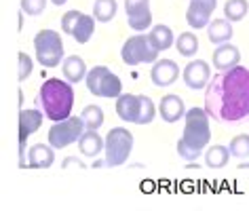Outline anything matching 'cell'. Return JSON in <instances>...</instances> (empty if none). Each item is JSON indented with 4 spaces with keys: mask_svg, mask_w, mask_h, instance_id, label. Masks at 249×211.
<instances>
[{
    "mask_svg": "<svg viewBox=\"0 0 249 211\" xmlns=\"http://www.w3.org/2000/svg\"><path fill=\"white\" fill-rule=\"evenodd\" d=\"M51 2L55 4V7H61V4H66V2H68V0H51Z\"/></svg>",
    "mask_w": 249,
    "mask_h": 211,
    "instance_id": "cell-33",
    "label": "cell"
},
{
    "mask_svg": "<svg viewBox=\"0 0 249 211\" xmlns=\"http://www.w3.org/2000/svg\"><path fill=\"white\" fill-rule=\"evenodd\" d=\"M249 11V4L247 0H226V4H224V17L232 23V21H241L243 17L247 15Z\"/></svg>",
    "mask_w": 249,
    "mask_h": 211,
    "instance_id": "cell-26",
    "label": "cell"
},
{
    "mask_svg": "<svg viewBox=\"0 0 249 211\" xmlns=\"http://www.w3.org/2000/svg\"><path fill=\"white\" fill-rule=\"evenodd\" d=\"M87 89L95 97H121L123 95V83L108 66H95L91 68L85 78Z\"/></svg>",
    "mask_w": 249,
    "mask_h": 211,
    "instance_id": "cell-6",
    "label": "cell"
},
{
    "mask_svg": "<svg viewBox=\"0 0 249 211\" xmlns=\"http://www.w3.org/2000/svg\"><path fill=\"white\" fill-rule=\"evenodd\" d=\"M42 119H45V112L38 108H28V110H21L19 112V157H21L23 169H26V160H23V154H26V140L40 129Z\"/></svg>",
    "mask_w": 249,
    "mask_h": 211,
    "instance_id": "cell-9",
    "label": "cell"
},
{
    "mask_svg": "<svg viewBox=\"0 0 249 211\" xmlns=\"http://www.w3.org/2000/svg\"><path fill=\"white\" fill-rule=\"evenodd\" d=\"M36 59L42 68H57L64 57V40L55 30H40L34 36Z\"/></svg>",
    "mask_w": 249,
    "mask_h": 211,
    "instance_id": "cell-5",
    "label": "cell"
},
{
    "mask_svg": "<svg viewBox=\"0 0 249 211\" xmlns=\"http://www.w3.org/2000/svg\"><path fill=\"white\" fill-rule=\"evenodd\" d=\"M159 112H160V119H163L165 123H178L179 119H184L188 110H186L182 97L176 95V93H169V95H165L163 99H160Z\"/></svg>",
    "mask_w": 249,
    "mask_h": 211,
    "instance_id": "cell-15",
    "label": "cell"
},
{
    "mask_svg": "<svg viewBox=\"0 0 249 211\" xmlns=\"http://www.w3.org/2000/svg\"><path fill=\"white\" fill-rule=\"evenodd\" d=\"M19 4H21V13H26L28 17H38L47 9V0H21Z\"/></svg>",
    "mask_w": 249,
    "mask_h": 211,
    "instance_id": "cell-29",
    "label": "cell"
},
{
    "mask_svg": "<svg viewBox=\"0 0 249 211\" xmlns=\"http://www.w3.org/2000/svg\"><path fill=\"white\" fill-rule=\"evenodd\" d=\"M104 146H106V140H102V135H99L95 129H87L83 133V138L78 140L80 152H83L85 157H91V158L99 157V154L104 152Z\"/></svg>",
    "mask_w": 249,
    "mask_h": 211,
    "instance_id": "cell-19",
    "label": "cell"
},
{
    "mask_svg": "<svg viewBox=\"0 0 249 211\" xmlns=\"http://www.w3.org/2000/svg\"><path fill=\"white\" fill-rule=\"evenodd\" d=\"M217 7V0H190L188 11H186V21H188L190 28L201 30L209 26L211 13Z\"/></svg>",
    "mask_w": 249,
    "mask_h": 211,
    "instance_id": "cell-12",
    "label": "cell"
},
{
    "mask_svg": "<svg viewBox=\"0 0 249 211\" xmlns=\"http://www.w3.org/2000/svg\"><path fill=\"white\" fill-rule=\"evenodd\" d=\"M239 169H243V171H245V169H249V165H245V163H241V165H239Z\"/></svg>",
    "mask_w": 249,
    "mask_h": 211,
    "instance_id": "cell-34",
    "label": "cell"
},
{
    "mask_svg": "<svg viewBox=\"0 0 249 211\" xmlns=\"http://www.w3.org/2000/svg\"><path fill=\"white\" fill-rule=\"evenodd\" d=\"M80 15H83L80 11H68V13L61 17V30H64V34L72 36V30H74V26H76V21H78Z\"/></svg>",
    "mask_w": 249,
    "mask_h": 211,
    "instance_id": "cell-30",
    "label": "cell"
},
{
    "mask_svg": "<svg viewBox=\"0 0 249 211\" xmlns=\"http://www.w3.org/2000/svg\"><path fill=\"white\" fill-rule=\"evenodd\" d=\"M148 38H150L152 47L157 49V51H167L173 42H176V38H173V32L169 26H165V23H159V26H154L150 30V34H148Z\"/></svg>",
    "mask_w": 249,
    "mask_h": 211,
    "instance_id": "cell-20",
    "label": "cell"
},
{
    "mask_svg": "<svg viewBox=\"0 0 249 211\" xmlns=\"http://www.w3.org/2000/svg\"><path fill=\"white\" fill-rule=\"evenodd\" d=\"M17 59H19V80H26L32 74V59L26 53H19Z\"/></svg>",
    "mask_w": 249,
    "mask_h": 211,
    "instance_id": "cell-31",
    "label": "cell"
},
{
    "mask_svg": "<svg viewBox=\"0 0 249 211\" xmlns=\"http://www.w3.org/2000/svg\"><path fill=\"white\" fill-rule=\"evenodd\" d=\"M182 78H184V83L188 89H205V87L209 85V80H211V68L207 61H203V59H195V61H190L188 66L184 68V74H182Z\"/></svg>",
    "mask_w": 249,
    "mask_h": 211,
    "instance_id": "cell-13",
    "label": "cell"
},
{
    "mask_svg": "<svg viewBox=\"0 0 249 211\" xmlns=\"http://www.w3.org/2000/svg\"><path fill=\"white\" fill-rule=\"evenodd\" d=\"M228 158H230V150L226 146L215 144L205 150V165H207L209 169H222V167H226Z\"/></svg>",
    "mask_w": 249,
    "mask_h": 211,
    "instance_id": "cell-23",
    "label": "cell"
},
{
    "mask_svg": "<svg viewBox=\"0 0 249 211\" xmlns=\"http://www.w3.org/2000/svg\"><path fill=\"white\" fill-rule=\"evenodd\" d=\"M85 121L83 116H70L66 121H59V123H53L51 129H49V144H51L55 150H61V148H68L74 141H78L85 133Z\"/></svg>",
    "mask_w": 249,
    "mask_h": 211,
    "instance_id": "cell-8",
    "label": "cell"
},
{
    "mask_svg": "<svg viewBox=\"0 0 249 211\" xmlns=\"http://www.w3.org/2000/svg\"><path fill=\"white\" fill-rule=\"evenodd\" d=\"M80 116H83L87 129H95L97 131V129L104 125V110L99 108V106H87Z\"/></svg>",
    "mask_w": 249,
    "mask_h": 211,
    "instance_id": "cell-27",
    "label": "cell"
},
{
    "mask_svg": "<svg viewBox=\"0 0 249 211\" xmlns=\"http://www.w3.org/2000/svg\"><path fill=\"white\" fill-rule=\"evenodd\" d=\"M179 68L173 59H157L150 70V78L154 87H169L178 80Z\"/></svg>",
    "mask_w": 249,
    "mask_h": 211,
    "instance_id": "cell-14",
    "label": "cell"
},
{
    "mask_svg": "<svg viewBox=\"0 0 249 211\" xmlns=\"http://www.w3.org/2000/svg\"><path fill=\"white\" fill-rule=\"evenodd\" d=\"M207 36L213 45H224L232 36V26H230L228 19H213L207 26Z\"/></svg>",
    "mask_w": 249,
    "mask_h": 211,
    "instance_id": "cell-21",
    "label": "cell"
},
{
    "mask_svg": "<svg viewBox=\"0 0 249 211\" xmlns=\"http://www.w3.org/2000/svg\"><path fill=\"white\" fill-rule=\"evenodd\" d=\"M38 106L49 121L59 123L72 116L74 108V89L72 83L61 78H47L38 91Z\"/></svg>",
    "mask_w": 249,
    "mask_h": 211,
    "instance_id": "cell-3",
    "label": "cell"
},
{
    "mask_svg": "<svg viewBox=\"0 0 249 211\" xmlns=\"http://www.w3.org/2000/svg\"><path fill=\"white\" fill-rule=\"evenodd\" d=\"M116 114L121 116L124 123H142V114H144V95H131V93H123L116 97Z\"/></svg>",
    "mask_w": 249,
    "mask_h": 211,
    "instance_id": "cell-11",
    "label": "cell"
},
{
    "mask_svg": "<svg viewBox=\"0 0 249 211\" xmlns=\"http://www.w3.org/2000/svg\"><path fill=\"white\" fill-rule=\"evenodd\" d=\"M133 150V133L124 127H114L106 135V146H104V165L108 167H121L127 163Z\"/></svg>",
    "mask_w": 249,
    "mask_h": 211,
    "instance_id": "cell-4",
    "label": "cell"
},
{
    "mask_svg": "<svg viewBox=\"0 0 249 211\" xmlns=\"http://www.w3.org/2000/svg\"><path fill=\"white\" fill-rule=\"evenodd\" d=\"M124 11H127V23L135 32H144L152 26L150 13V0H124Z\"/></svg>",
    "mask_w": 249,
    "mask_h": 211,
    "instance_id": "cell-10",
    "label": "cell"
},
{
    "mask_svg": "<svg viewBox=\"0 0 249 211\" xmlns=\"http://www.w3.org/2000/svg\"><path fill=\"white\" fill-rule=\"evenodd\" d=\"M228 150H230V157H236V158L249 157V135H236V138H232Z\"/></svg>",
    "mask_w": 249,
    "mask_h": 211,
    "instance_id": "cell-28",
    "label": "cell"
},
{
    "mask_svg": "<svg viewBox=\"0 0 249 211\" xmlns=\"http://www.w3.org/2000/svg\"><path fill=\"white\" fill-rule=\"evenodd\" d=\"M116 11H118L116 0H95V4H93V17H95V21L102 23L114 19Z\"/></svg>",
    "mask_w": 249,
    "mask_h": 211,
    "instance_id": "cell-24",
    "label": "cell"
},
{
    "mask_svg": "<svg viewBox=\"0 0 249 211\" xmlns=\"http://www.w3.org/2000/svg\"><path fill=\"white\" fill-rule=\"evenodd\" d=\"M55 148L49 144H34L28 150V167L30 169H49L55 163Z\"/></svg>",
    "mask_w": 249,
    "mask_h": 211,
    "instance_id": "cell-17",
    "label": "cell"
},
{
    "mask_svg": "<svg viewBox=\"0 0 249 211\" xmlns=\"http://www.w3.org/2000/svg\"><path fill=\"white\" fill-rule=\"evenodd\" d=\"M176 49H178L179 55H184V57H192V55L198 51V38H196V34L182 32V34L178 36V40H176Z\"/></svg>",
    "mask_w": 249,
    "mask_h": 211,
    "instance_id": "cell-25",
    "label": "cell"
},
{
    "mask_svg": "<svg viewBox=\"0 0 249 211\" xmlns=\"http://www.w3.org/2000/svg\"><path fill=\"white\" fill-rule=\"evenodd\" d=\"M205 110L217 123H239L249 116V70L234 66L217 72L205 87Z\"/></svg>",
    "mask_w": 249,
    "mask_h": 211,
    "instance_id": "cell-1",
    "label": "cell"
},
{
    "mask_svg": "<svg viewBox=\"0 0 249 211\" xmlns=\"http://www.w3.org/2000/svg\"><path fill=\"white\" fill-rule=\"evenodd\" d=\"M121 57L127 66H140V64H154L159 57V51L152 47L150 38L146 34H135L123 42Z\"/></svg>",
    "mask_w": 249,
    "mask_h": 211,
    "instance_id": "cell-7",
    "label": "cell"
},
{
    "mask_svg": "<svg viewBox=\"0 0 249 211\" xmlns=\"http://www.w3.org/2000/svg\"><path fill=\"white\" fill-rule=\"evenodd\" d=\"M72 165L76 167V169H87V165L80 158H76V157H68L64 163H61V169H68V167H72Z\"/></svg>",
    "mask_w": 249,
    "mask_h": 211,
    "instance_id": "cell-32",
    "label": "cell"
},
{
    "mask_svg": "<svg viewBox=\"0 0 249 211\" xmlns=\"http://www.w3.org/2000/svg\"><path fill=\"white\" fill-rule=\"evenodd\" d=\"M61 70H64V78L68 83L76 85L80 80L87 78V64L83 57H78V55H70V57L64 59V64H61Z\"/></svg>",
    "mask_w": 249,
    "mask_h": 211,
    "instance_id": "cell-18",
    "label": "cell"
},
{
    "mask_svg": "<svg viewBox=\"0 0 249 211\" xmlns=\"http://www.w3.org/2000/svg\"><path fill=\"white\" fill-rule=\"evenodd\" d=\"M93 30H95V17L83 13V15L78 17V21H76V26H74V30H72V38L76 40L78 45H85V42L91 40Z\"/></svg>",
    "mask_w": 249,
    "mask_h": 211,
    "instance_id": "cell-22",
    "label": "cell"
},
{
    "mask_svg": "<svg viewBox=\"0 0 249 211\" xmlns=\"http://www.w3.org/2000/svg\"><path fill=\"white\" fill-rule=\"evenodd\" d=\"M239 61H241V51L230 42L217 45V49L213 51V68H217L220 72L239 66Z\"/></svg>",
    "mask_w": 249,
    "mask_h": 211,
    "instance_id": "cell-16",
    "label": "cell"
},
{
    "mask_svg": "<svg viewBox=\"0 0 249 211\" xmlns=\"http://www.w3.org/2000/svg\"><path fill=\"white\" fill-rule=\"evenodd\" d=\"M209 119L211 116L207 114L205 108H190L184 116L186 127H184V135L178 140V154L188 163L196 160L205 152V148L209 146L211 140Z\"/></svg>",
    "mask_w": 249,
    "mask_h": 211,
    "instance_id": "cell-2",
    "label": "cell"
}]
</instances>
